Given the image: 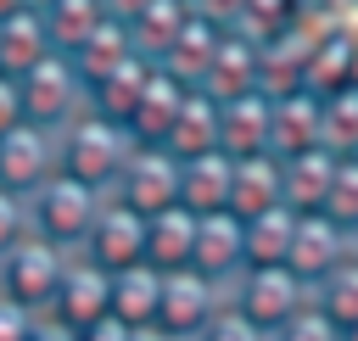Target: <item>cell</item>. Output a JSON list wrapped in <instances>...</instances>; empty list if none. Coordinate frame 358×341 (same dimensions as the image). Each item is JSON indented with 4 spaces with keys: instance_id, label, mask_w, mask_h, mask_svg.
Returning <instances> with one entry per match:
<instances>
[{
    "instance_id": "11",
    "label": "cell",
    "mask_w": 358,
    "mask_h": 341,
    "mask_svg": "<svg viewBox=\"0 0 358 341\" xmlns=\"http://www.w3.org/2000/svg\"><path fill=\"white\" fill-rule=\"evenodd\" d=\"M50 173H56V134L39 123H17L0 140V190L34 196Z\"/></svg>"
},
{
    "instance_id": "1",
    "label": "cell",
    "mask_w": 358,
    "mask_h": 341,
    "mask_svg": "<svg viewBox=\"0 0 358 341\" xmlns=\"http://www.w3.org/2000/svg\"><path fill=\"white\" fill-rule=\"evenodd\" d=\"M129 151H134V134H129L123 123L101 117L95 106H84L67 129H56V168L73 173L78 184L101 190V196H112V184H117Z\"/></svg>"
},
{
    "instance_id": "25",
    "label": "cell",
    "mask_w": 358,
    "mask_h": 341,
    "mask_svg": "<svg viewBox=\"0 0 358 341\" xmlns=\"http://www.w3.org/2000/svg\"><path fill=\"white\" fill-rule=\"evenodd\" d=\"M268 341H341V324H336L319 302H308V307H302V313H291Z\"/></svg>"
},
{
    "instance_id": "31",
    "label": "cell",
    "mask_w": 358,
    "mask_h": 341,
    "mask_svg": "<svg viewBox=\"0 0 358 341\" xmlns=\"http://www.w3.org/2000/svg\"><path fill=\"white\" fill-rule=\"evenodd\" d=\"M28 341H78V330H73V324H62L56 313H39V319H34V330H28Z\"/></svg>"
},
{
    "instance_id": "13",
    "label": "cell",
    "mask_w": 358,
    "mask_h": 341,
    "mask_svg": "<svg viewBox=\"0 0 358 341\" xmlns=\"http://www.w3.org/2000/svg\"><path fill=\"white\" fill-rule=\"evenodd\" d=\"M190 268H201V274L218 280V285H229V280L246 268V224H241L229 207L196 218V252H190Z\"/></svg>"
},
{
    "instance_id": "29",
    "label": "cell",
    "mask_w": 358,
    "mask_h": 341,
    "mask_svg": "<svg viewBox=\"0 0 358 341\" xmlns=\"http://www.w3.org/2000/svg\"><path fill=\"white\" fill-rule=\"evenodd\" d=\"M17 123H22V95H17V78H6V73H0V140H6Z\"/></svg>"
},
{
    "instance_id": "17",
    "label": "cell",
    "mask_w": 358,
    "mask_h": 341,
    "mask_svg": "<svg viewBox=\"0 0 358 341\" xmlns=\"http://www.w3.org/2000/svg\"><path fill=\"white\" fill-rule=\"evenodd\" d=\"M336 151L313 145V151H296V157H280V173H285V207L291 212H319L330 184H336Z\"/></svg>"
},
{
    "instance_id": "3",
    "label": "cell",
    "mask_w": 358,
    "mask_h": 341,
    "mask_svg": "<svg viewBox=\"0 0 358 341\" xmlns=\"http://www.w3.org/2000/svg\"><path fill=\"white\" fill-rule=\"evenodd\" d=\"M101 190H90V184H78L73 173H50L34 196H28V218H34V235L39 240H50V246H62V252H78L84 246V235H90V224H95V212H101Z\"/></svg>"
},
{
    "instance_id": "14",
    "label": "cell",
    "mask_w": 358,
    "mask_h": 341,
    "mask_svg": "<svg viewBox=\"0 0 358 341\" xmlns=\"http://www.w3.org/2000/svg\"><path fill=\"white\" fill-rule=\"evenodd\" d=\"M268 207H285V173H280V157L263 151V157H241L229 168V212L235 218H257Z\"/></svg>"
},
{
    "instance_id": "18",
    "label": "cell",
    "mask_w": 358,
    "mask_h": 341,
    "mask_svg": "<svg viewBox=\"0 0 358 341\" xmlns=\"http://www.w3.org/2000/svg\"><path fill=\"white\" fill-rule=\"evenodd\" d=\"M229 157L224 151H207V157H190L179 162V207L185 212H224L229 207Z\"/></svg>"
},
{
    "instance_id": "10",
    "label": "cell",
    "mask_w": 358,
    "mask_h": 341,
    "mask_svg": "<svg viewBox=\"0 0 358 341\" xmlns=\"http://www.w3.org/2000/svg\"><path fill=\"white\" fill-rule=\"evenodd\" d=\"M50 313H56L62 324H73V330L106 319V313H112V274H106L101 263H90L84 252H73L67 268H62V285H56Z\"/></svg>"
},
{
    "instance_id": "20",
    "label": "cell",
    "mask_w": 358,
    "mask_h": 341,
    "mask_svg": "<svg viewBox=\"0 0 358 341\" xmlns=\"http://www.w3.org/2000/svg\"><path fill=\"white\" fill-rule=\"evenodd\" d=\"M157 302H162V268L134 263V268L112 274V319H123L129 330L157 324Z\"/></svg>"
},
{
    "instance_id": "12",
    "label": "cell",
    "mask_w": 358,
    "mask_h": 341,
    "mask_svg": "<svg viewBox=\"0 0 358 341\" xmlns=\"http://www.w3.org/2000/svg\"><path fill=\"white\" fill-rule=\"evenodd\" d=\"M268 123H274V101L263 89H246V95L218 101V151L229 162L263 157L268 151Z\"/></svg>"
},
{
    "instance_id": "32",
    "label": "cell",
    "mask_w": 358,
    "mask_h": 341,
    "mask_svg": "<svg viewBox=\"0 0 358 341\" xmlns=\"http://www.w3.org/2000/svg\"><path fill=\"white\" fill-rule=\"evenodd\" d=\"M134 341H173L168 330H157V324H145V330H134Z\"/></svg>"
},
{
    "instance_id": "4",
    "label": "cell",
    "mask_w": 358,
    "mask_h": 341,
    "mask_svg": "<svg viewBox=\"0 0 358 341\" xmlns=\"http://www.w3.org/2000/svg\"><path fill=\"white\" fill-rule=\"evenodd\" d=\"M224 291H229V307L246 313L263 335H274L291 313H302V307L313 302V291H308L291 268H280V263H268V268H241Z\"/></svg>"
},
{
    "instance_id": "36",
    "label": "cell",
    "mask_w": 358,
    "mask_h": 341,
    "mask_svg": "<svg viewBox=\"0 0 358 341\" xmlns=\"http://www.w3.org/2000/svg\"><path fill=\"white\" fill-rule=\"evenodd\" d=\"M352 252H358V235H352Z\"/></svg>"
},
{
    "instance_id": "22",
    "label": "cell",
    "mask_w": 358,
    "mask_h": 341,
    "mask_svg": "<svg viewBox=\"0 0 358 341\" xmlns=\"http://www.w3.org/2000/svg\"><path fill=\"white\" fill-rule=\"evenodd\" d=\"M45 11V28H50V39H56V50H78L112 11H106V0H50V6H39Z\"/></svg>"
},
{
    "instance_id": "30",
    "label": "cell",
    "mask_w": 358,
    "mask_h": 341,
    "mask_svg": "<svg viewBox=\"0 0 358 341\" xmlns=\"http://www.w3.org/2000/svg\"><path fill=\"white\" fill-rule=\"evenodd\" d=\"M78 341H134V330H129L123 319H112V313H106V319L84 324V330H78Z\"/></svg>"
},
{
    "instance_id": "35",
    "label": "cell",
    "mask_w": 358,
    "mask_h": 341,
    "mask_svg": "<svg viewBox=\"0 0 358 341\" xmlns=\"http://www.w3.org/2000/svg\"><path fill=\"white\" fill-rule=\"evenodd\" d=\"M34 6H50V0H34Z\"/></svg>"
},
{
    "instance_id": "15",
    "label": "cell",
    "mask_w": 358,
    "mask_h": 341,
    "mask_svg": "<svg viewBox=\"0 0 358 341\" xmlns=\"http://www.w3.org/2000/svg\"><path fill=\"white\" fill-rule=\"evenodd\" d=\"M50 50H56V39H50L39 6H22V11L0 17V73H6V78H22V73L39 67Z\"/></svg>"
},
{
    "instance_id": "8",
    "label": "cell",
    "mask_w": 358,
    "mask_h": 341,
    "mask_svg": "<svg viewBox=\"0 0 358 341\" xmlns=\"http://www.w3.org/2000/svg\"><path fill=\"white\" fill-rule=\"evenodd\" d=\"M78 252H84L90 263H101L106 274H117V268H134V263H145V218H140L134 207H123L117 196H106Z\"/></svg>"
},
{
    "instance_id": "16",
    "label": "cell",
    "mask_w": 358,
    "mask_h": 341,
    "mask_svg": "<svg viewBox=\"0 0 358 341\" xmlns=\"http://www.w3.org/2000/svg\"><path fill=\"white\" fill-rule=\"evenodd\" d=\"M162 151H173L179 162L218 151V95H207V89H185L179 117H173V129H168Z\"/></svg>"
},
{
    "instance_id": "2",
    "label": "cell",
    "mask_w": 358,
    "mask_h": 341,
    "mask_svg": "<svg viewBox=\"0 0 358 341\" xmlns=\"http://www.w3.org/2000/svg\"><path fill=\"white\" fill-rule=\"evenodd\" d=\"M17 95H22V123H39V129H67L84 106H90V84L78 73V61L67 50H50L39 67H28L17 78Z\"/></svg>"
},
{
    "instance_id": "23",
    "label": "cell",
    "mask_w": 358,
    "mask_h": 341,
    "mask_svg": "<svg viewBox=\"0 0 358 341\" xmlns=\"http://www.w3.org/2000/svg\"><path fill=\"white\" fill-rule=\"evenodd\" d=\"M313 302L347 330V324H358V252H347L319 285H313Z\"/></svg>"
},
{
    "instance_id": "28",
    "label": "cell",
    "mask_w": 358,
    "mask_h": 341,
    "mask_svg": "<svg viewBox=\"0 0 358 341\" xmlns=\"http://www.w3.org/2000/svg\"><path fill=\"white\" fill-rule=\"evenodd\" d=\"M34 319H39V313H28V307H17L11 296H0V341H28Z\"/></svg>"
},
{
    "instance_id": "9",
    "label": "cell",
    "mask_w": 358,
    "mask_h": 341,
    "mask_svg": "<svg viewBox=\"0 0 358 341\" xmlns=\"http://www.w3.org/2000/svg\"><path fill=\"white\" fill-rule=\"evenodd\" d=\"M352 252V235L336 229L324 212H296V229H291V252H285V268L313 291L341 257Z\"/></svg>"
},
{
    "instance_id": "19",
    "label": "cell",
    "mask_w": 358,
    "mask_h": 341,
    "mask_svg": "<svg viewBox=\"0 0 358 341\" xmlns=\"http://www.w3.org/2000/svg\"><path fill=\"white\" fill-rule=\"evenodd\" d=\"M190 252H196V212L185 207H162L145 218V263L173 274V268H190Z\"/></svg>"
},
{
    "instance_id": "24",
    "label": "cell",
    "mask_w": 358,
    "mask_h": 341,
    "mask_svg": "<svg viewBox=\"0 0 358 341\" xmlns=\"http://www.w3.org/2000/svg\"><path fill=\"white\" fill-rule=\"evenodd\" d=\"M319 212H324L336 229L358 235V157H341V162H336V184H330V196H324Z\"/></svg>"
},
{
    "instance_id": "5",
    "label": "cell",
    "mask_w": 358,
    "mask_h": 341,
    "mask_svg": "<svg viewBox=\"0 0 358 341\" xmlns=\"http://www.w3.org/2000/svg\"><path fill=\"white\" fill-rule=\"evenodd\" d=\"M67 257H73V252H62V246H50V240L28 235L17 252H6V257H0V296H11V302H17V307H28V313H50Z\"/></svg>"
},
{
    "instance_id": "21",
    "label": "cell",
    "mask_w": 358,
    "mask_h": 341,
    "mask_svg": "<svg viewBox=\"0 0 358 341\" xmlns=\"http://www.w3.org/2000/svg\"><path fill=\"white\" fill-rule=\"evenodd\" d=\"M241 224H246V268H268V263H280V268H285L296 212H291V207H268V212L241 218Z\"/></svg>"
},
{
    "instance_id": "7",
    "label": "cell",
    "mask_w": 358,
    "mask_h": 341,
    "mask_svg": "<svg viewBox=\"0 0 358 341\" xmlns=\"http://www.w3.org/2000/svg\"><path fill=\"white\" fill-rule=\"evenodd\" d=\"M112 196L123 207H134L140 218H151L162 207H179V157L162 151V145H134L117 184H112Z\"/></svg>"
},
{
    "instance_id": "6",
    "label": "cell",
    "mask_w": 358,
    "mask_h": 341,
    "mask_svg": "<svg viewBox=\"0 0 358 341\" xmlns=\"http://www.w3.org/2000/svg\"><path fill=\"white\" fill-rule=\"evenodd\" d=\"M224 302H229V291H224L218 280H207L201 268H173V274H162L157 330H168L173 341H196Z\"/></svg>"
},
{
    "instance_id": "27",
    "label": "cell",
    "mask_w": 358,
    "mask_h": 341,
    "mask_svg": "<svg viewBox=\"0 0 358 341\" xmlns=\"http://www.w3.org/2000/svg\"><path fill=\"white\" fill-rule=\"evenodd\" d=\"M196 341H268V335H263V330H257V324H252L246 313H235V307L224 302V307H218V313L207 319V330H201Z\"/></svg>"
},
{
    "instance_id": "34",
    "label": "cell",
    "mask_w": 358,
    "mask_h": 341,
    "mask_svg": "<svg viewBox=\"0 0 358 341\" xmlns=\"http://www.w3.org/2000/svg\"><path fill=\"white\" fill-rule=\"evenodd\" d=\"M341 341H358V324H347V330H341Z\"/></svg>"
},
{
    "instance_id": "26",
    "label": "cell",
    "mask_w": 358,
    "mask_h": 341,
    "mask_svg": "<svg viewBox=\"0 0 358 341\" xmlns=\"http://www.w3.org/2000/svg\"><path fill=\"white\" fill-rule=\"evenodd\" d=\"M28 235H34L28 196H17V190H0V257H6V252H17Z\"/></svg>"
},
{
    "instance_id": "33",
    "label": "cell",
    "mask_w": 358,
    "mask_h": 341,
    "mask_svg": "<svg viewBox=\"0 0 358 341\" xmlns=\"http://www.w3.org/2000/svg\"><path fill=\"white\" fill-rule=\"evenodd\" d=\"M22 6H34V0H0V17H11V11H22Z\"/></svg>"
}]
</instances>
